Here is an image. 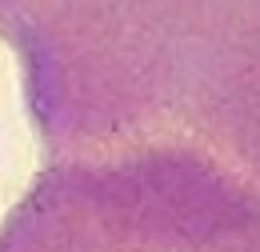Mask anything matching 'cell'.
Instances as JSON below:
<instances>
[{"label": "cell", "mask_w": 260, "mask_h": 252, "mask_svg": "<svg viewBox=\"0 0 260 252\" xmlns=\"http://www.w3.org/2000/svg\"><path fill=\"white\" fill-rule=\"evenodd\" d=\"M40 176L0 248H260V0H0Z\"/></svg>", "instance_id": "obj_1"}]
</instances>
